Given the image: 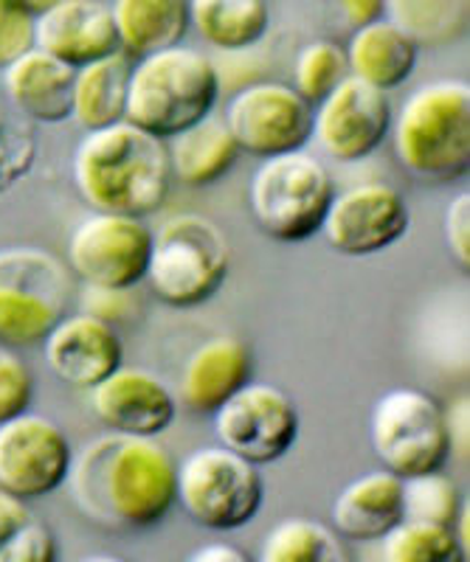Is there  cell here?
Here are the masks:
<instances>
[{
    "label": "cell",
    "instance_id": "6da1fadb",
    "mask_svg": "<svg viewBox=\"0 0 470 562\" xmlns=\"http://www.w3.org/2000/svg\"><path fill=\"white\" fill-rule=\"evenodd\" d=\"M71 492L104 529H149L175 504V461L149 436L104 434L71 459Z\"/></svg>",
    "mask_w": 470,
    "mask_h": 562
},
{
    "label": "cell",
    "instance_id": "7a4b0ae2",
    "mask_svg": "<svg viewBox=\"0 0 470 562\" xmlns=\"http://www.w3.org/2000/svg\"><path fill=\"white\" fill-rule=\"evenodd\" d=\"M169 180L164 140L130 122L91 130L74 153V183L93 211L144 220L164 205Z\"/></svg>",
    "mask_w": 470,
    "mask_h": 562
},
{
    "label": "cell",
    "instance_id": "3957f363",
    "mask_svg": "<svg viewBox=\"0 0 470 562\" xmlns=\"http://www.w3.org/2000/svg\"><path fill=\"white\" fill-rule=\"evenodd\" d=\"M400 167L423 183H454L470 169V88L457 79L419 85L392 119Z\"/></svg>",
    "mask_w": 470,
    "mask_h": 562
},
{
    "label": "cell",
    "instance_id": "277c9868",
    "mask_svg": "<svg viewBox=\"0 0 470 562\" xmlns=\"http://www.w3.org/2000/svg\"><path fill=\"white\" fill-rule=\"evenodd\" d=\"M217 97L220 77L212 59L198 48L169 45L133 63L124 122L167 140L212 115Z\"/></svg>",
    "mask_w": 470,
    "mask_h": 562
},
{
    "label": "cell",
    "instance_id": "5b68a950",
    "mask_svg": "<svg viewBox=\"0 0 470 562\" xmlns=\"http://www.w3.org/2000/svg\"><path fill=\"white\" fill-rule=\"evenodd\" d=\"M228 270L232 250L223 231L200 214H175L153 234L144 281L164 304L183 310L214 299Z\"/></svg>",
    "mask_w": 470,
    "mask_h": 562
},
{
    "label": "cell",
    "instance_id": "8992f818",
    "mask_svg": "<svg viewBox=\"0 0 470 562\" xmlns=\"http://www.w3.org/2000/svg\"><path fill=\"white\" fill-rule=\"evenodd\" d=\"M335 189L322 160L296 153L265 158L248 183V209L262 234L277 243L316 237Z\"/></svg>",
    "mask_w": 470,
    "mask_h": 562
},
{
    "label": "cell",
    "instance_id": "52a82bcc",
    "mask_svg": "<svg viewBox=\"0 0 470 562\" xmlns=\"http://www.w3.org/2000/svg\"><path fill=\"white\" fill-rule=\"evenodd\" d=\"M262 498L257 464L223 445L194 450L175 464V501L203 529H239L257 515Z\"/></svg>",
    "mask_w": 470,
    "mask_h": 562
},
{
    "label": "cell",
    "instance_id": "ba28073f",
    "mask_svg": "<svg viewBox=\"0 0 470 562\" xmlns=\"http://www.w3.org/2000/svg\"><path fill=\"white\" fill-rule=\"evenodd\" d=\"M71 273L40 248L0 250V344H43L71 304Z\"/></svg>",
    "mask_w": 470,
    "mask_h": 562
},
{
    "label": "cell",
    "instance_id": "9c48e42d",
    "mask_svg": "<svg viewBox=\"0 0 470 562\" xmlns=\"http://www.w3.org/2000/svg\"><path fill=\"white\" fill-rule=\"evenodd\" d=\"M369 441L383 470L400 479L443 470L451 456L443 408L419 389H392L380 396L369 419Z\"/></svg>",
    "mask_w": 470,
    "mask_h": 562
},
{
    "label": "cell",
    "instance_id": "30bf717a",
    "mask_svg": "<svg viewBox=\"0 0 470 562\" xmlns=\"http://www.w3.org/2000/svg\"><path fill=\"white\" fill-rule=\"evenodd\" d=\"M153 231L142 217L93 211L68 239V265L88 288L130 290L147 276Z\"/></svg>",
    "mask_w": 470,
    "mask_h": 562
},
{
    "label": "cell",
    "instance_id": "8fae6325",
    "mask_svg": "<svg viewBox=\"0 0 470 562\" xmlns=\"http://www.w3.org/2000/svg\"><path fill=\"white\" fill-rule=\"evenodd\" d=\"M226 127L239 153L254 158L296 153L313 135V104L282 82H251L226 104Z\"/></svg>",
    "mask_w": 470,
    "mask_h": 562
},
{
    "label": "cell",
    "instance_id": "7c38bea8",
    "mask_svg": "<svg viewBox=\"0 0 470 562\" xmlns=\"http://www.w3.org/2000/svg\"><path fill=\"white\" fill-rule=\"evenodd\" d=\"M220 445L251 464H273L299 439V411L277 385L248 383L214 411Z\"/></svg>",
    "mask_w": 470,
    "mask_h": 562
},
{
    "label": "cell",
    "instance_id": "4fadbf2b",
    "mask_svg": "<svg viewBox=\"0 0 470 562\" xmlns=\"http://www.w3.org/2000/svg\"><path fill=\"white\" fill-rule=\"evenodd\" d=\"M71 445L57 422L32 408L0 425V490L23 501L52 495L68 481Z\"/></svg>",
    "mask_w": 470,
    "mask_h": 562
},
{
    "label": "cell",
    "instance_id": "5bb4252c",
    "mask_svg": "<svg viewBox=\"0 0 470 562\" xmlns=\"http://www.w3.org/2000/svg\"><path fill=\"white\" fill-rule=\"evenodd\" d=\"M387 90L358 77H344L313 110V135L333 160L358 164L387 140L392 130Z\"/></svg>",
    "mask_w": 470,
    "mask_h": 562
},
{
    "label": "cell",
    "instance_id": "9a60e30c",
    "mask_svg": "<svg viewBox=\"0 0 470 562\" xmlns=\"http://www.w3.org/2000/svg\"><path fill=\"white\" fill-rule=\"evenodd\" d=\"M409 205L389 183H358L333 194L322 220L329 248L342 256H374L406 237Z\"/></svg>",
    "mask_w": 470,
    "mask_h": 562
},
{
    "label": "cell",
    "instance_id": "2e32d148",
    "mask_svg": "<svg viewBox=\"0 0 470 562\" xmlns=\"http://www.w3.org/2000/svg\"><path fill=\"white\" fill-rule=\"evenodd\" d=\"M43 355L59 383L88 391L124 363V344L110 321L65 313L43 338Z\"/></svg>",
    "mask_w": 470,
    "mask_h": 562
},
{
    "label": "cell",
    "instance_id": "e0dca14e",
    "mask_svg": "<svg viewBox=\"0 0 470 562\" xmlns=\"http://www.w3.org/2000/svg\"><path fill=\"white\" fill-rule=\"evenodd\" d=\"M88 396L97 419L113 434L155 439L172 425L178 411L172 391L158 374L124 363L88 389Z\"/></svg>",
    "mask_w": 470,
    "mask_h": 562
},
{
    "label": "cell",
    "instance_id": "ac0fdd59",
    "mask_svg": "<svg viewBox=\"0 0 470 562\" xmlns=\"http://www.w3.org/2000/svg\"><path fill=\"white\" fill-rule=\"evenodd\" d=\"M34 48L59 63L82 65L119 52V34L104 0H59L34 14Z\"/></svg>",
    "mask_w": 470,
    "mask_h": 562
},
{
    "label": "cell",
    "instance_id": "d6986e66",
    "mask_svg": "<svg viewBox=\"0 0 470 562\" xmlns=\"http://www.w3.org/2000/svg\"><path fill=\"white\" fill-rule=\"evenodd\" d=\"M74 77L77 68L32 45L3 68V88L29 122L63 124L71 119Z\"/></svg>",
    "mask_w": 470,
    "mask_h": 562
},
{
    "label": "cell",
    "instance_id": "ffe728a7",
    "mask_svg": "<svg viewBox=\"0 0 470 562\" xmlns=\"http://www.w3.org/2000/svg\"><path fill=\"white\" fill-rule=\"evenodd\" d=\"M254 378V355L234 335H217L189 355L181 374V400L194 414H214L234 391Z\"/></svg>",
    "mask_w": 470,
    "mask_h": 562
},
{
    "label": "cell",
    "instance_id": "44dd1931",
    "mask_svg": "<svg viewBox=\"0 0 470 562\" xmlns=\"http://www.w3.org/2000/svg\"><path fill=\"white\" fill-rule=\"evenodd\" d=\"M403 518V479L389 470L367 473L344 486L333 501V529L342 540H380Z\"/></svg>",
    "mask_w": 470,
    "mask_h": 562
},
{
    "label": "cell",
    "instance_id": "7402d4cb",
    "mask_svg": "<svg viewBox=\"0 0 470 562\" xmlns=\"http://www.w3.org/2000/svg\"><path fill=\"white\" fill-rule=\"evenodd\" d=\"M349 77L363 79L380 90H394L406 82L417 68L419 45L392 20L380 18L367 26L352 29V37L344 45Z\"/></svg>",
    "mask_w": 470,
    "mask_h": 562
},
{
    "label": "cell",
    "instance_id": "603a6c76",
    "mask_svg": "<svg viewBox=\"0 0 470 562\" xmlns=\"http://www.w3.org/2000/svg\"><path fill=\"white\" fill-rule=\"evenodd\" d=\"M167 147L169 172L192 189H203L226 178L237 164V144L223 119L206 115L192 127L172 135Z\"/></svg>",
    "mask_w": 470,
    "mask_h": 562
},
{
    "label": "cell",
    "instance_id": "cb8c5ba5",
    "mask_svg": "<svg viewBox=\"0 0 470 562\" xmlns=\"http://www.w3.org/2000/svg\"><path fill=\"white\" fill-rule=\"evenodd\" d=\"M119 52L130 59L181 45L189 32V0H113Z\"/></svg>",
    "mask_w": 470,
    "mask_h": 562
},
{
    "label": "cell",
    "instance_id": "d4e9b609",
    "mask_svg": "<svg viewBox=\"0 0 470 562\" xmlns=\"http://www.w3.org/2000/svg\"><path fill=\"white\" fill-rule=\"evenodd\" d=\"M130 70H133V63L124 52H113L77 68L71 119L79 127L91 133V130L124 122Z\"/></svg>",
    "mask_w": 470,
    "mask_h": 562
},
{
    "label": "cell",
    "instance_id": "484cf974",
    "mask_svg": "<svg viewBox=\"0 0 470 562\" xmlns=\"http://www.w3.org/2000/svg\"><path fill=\"white\" fill-rule=\"evenodd\" d=\"M268 0H189V29L217 52H245L268 32Z\"/></svg>",
    "mask_w": 470,
    "mask_h": 562
},
{
    "label": "cell",
    "instance_id": "4316f807",
    "mask_svg": "<svg viewBox=\"0 0 470 562\" xmlns=\"http://www.w3.org/2000/svg\"><path fill=\"white\" fill-rule=\"evenodd\" d=\"M383 18L403 29L419 48H443L457 43L468 29V0H383Z\"/></svg>",
    "mask_w": 470,
    "mask_h": 562
},
{
    "label": "cell",
    "instance_id": "83f0119b",
    "mask_svg": "<svg viewBox=\"0 0 470 562\" xmlns=\"http://www.w3.org/2000/svg\"><path fill=\"white\" fill-rule=\"evenodd\" d=\"M262 562H344L342 537L318 520H282L265 535Z\"/></svg>",
    "mask_w": 470,
    "mask_h": 562
},
{
    "label": "cell",
    "instance_id": "f1b7e54d",
    "mask_svg": "<svg viewBox=\"0 0 470 562\" xmlns=\"http://www.w3.org/2000/svg\"><path fill=\"white\" fill-rule=\"evenodd\" d=\"M380 554L387 562H454L462 560L451 526L432 520L400 518L380 537Z\"/></svg>",
    "mask_w": 470,
    "mask_h": 562
},
{
    "label": "cell",
    "instance_id": "f546056e",
    "mask_svg": "<svg viewBox=\"0 0 470 562\" xmlns=\"http://www.w3.org/2000/svg\"><path fill=\"white\" fill-rule=\"evenodd\" d=\"M349 77L347 52L335 40H313L299 52L293 63V85L299 97L307 104H318L335 85Z\"/></svg>",
    "mask_w": 470,
    "mask_h": 562
},
{
    "label": "cell",
    "instance_id": "4dcf8cb0",
    "mask_svg": "<svg viewBox=\"0 0 470 562\" xmlns=\"http://www.w3.org/2000/svg\"><path fill=\"white\" fill-rule=\"evenodd\" d=\"M462 506L465 495L457 481L443 475L439 470L403 479V518L454 526Z\"/></svg>",
    "mask_w": 470,
    "mask_h": 562
},
{
    "label": "cell",
    "instance_id": "1f68e13d",
    "mask_svg": "<svg viewBox=\"0 0 470 562\" xmlns=\"http://www.w3.org/2000/svg\"><path fill=\"white\" fill-rule=\"evenodd\" d=\"M34 160H37V140L32 130L12 122L0 110V194L12 192L32 172Z\"/></svg>",
    "mask_w": 470,
    "mask_h": 562
},
{
    "label": "cell",
    "instance_id": "d6a6232c",
    "mask_svg": "<svg viewBox=\"0 0 470 562\" xmlns=\"http://www.w3.org/2000/svg\"><path fill=\"white\" fill-rule=\"evenodd\" d=\"M34 378L23 360L0 346V425L32 408Z\"/></svg>",
    "mask_w": 470,
    "mask_h": 562
},
{
    "label": "cell",
    "instance_id": "836d02e7",
    "mask_svg": "<svg viewBox=\"0 0 470 562\" xmlns=\"http://www.w3.org/2000/svg\"><path fill=\"white\" fill-rule=\"evenodd\" d=\"M34 45V12L23 0H0V70Z\"/></svg>",
    "mask_w": 470,
    "mask_h": 562
},
{
    "label": "cell",
    "instance_id": "e575fe53",
    "mask_svg": "<svg viewBox=\"0 0 470 562\" xmlns=\"http://www.w3.org/2000/svg\"><path fill=\"white\" fill-rule=\"evenodd\" d=\"M54 557H57V543H54L52 529L32 518L14 535L0 562H52Z\"/></svg>",
    "mask_w": 470,
    "mask_h": 562
},
{
    "label": "cell",
    "instance_id": "d590c367",
    "mask_svg": "<svg viewBox=\"0 0 470 562\" xmlns=\"http://www.w3.org/2000/svg\"><path fill=\"white\" fill-rule=\"evenodd\" d=\"M445 245L459 270H470V192H459L445 209Z\"/></svg>",
    "mask_w": 470,
    "mask_h": 562
},
{
    "label": "cell",
    "instance_id": "8d00e7d4",
    "mask_svg": "<svg viewBox=\"0 0 470 562\" xmlns=\"http://www.w3.org/2000/svg\"><path fill=\"white\" fill-rule=\"evenodd\" d=\"M32 518L34 515L29 509V501L18 498V495H12L7 490H0V557H3L7 546L14 540V535Z\"/></svg>",
    "mask_w": 470,
    "mask_h": 562
},
{
    "label": "cell",
    "instance_id": "74e56055",
    "mask_svg": "<svg viewBox=\"0 0 470 562\" xmlns=\"http://www.w3.org/2000/svg\"><path fill=\"white\" fill-rule=\"evenodd\" d=\"M85 304L88 310L85 313H93L97 318L113 321L124 318L130 313V295L127 290H104V288H88V295H85Z\"/></svg>",
    "mask_w": 470,
    "mask_h": 562
},
{
    "label": "cell",
    "instance_id": "f35d334b",
    "mask_svg": "<svg viewBox=\"0 0 470 562\" xmlns=\"http://www.w3.org/2000/svg\"><path fill=\"white\" fill-rule=\"evenodd\" d=\"M445 414V434H448V448L457 450L462 459H468L470 450V408L468 396H459Z\"/></svg>",
    "mask_w": 470,
    "mask_h": 562
},
{
    "label": "cell",
    "instance_id": "ab89813d",
    "mask_svg": "<svg viewBox=\"0 0 470 562\" xmlns=\"http://www.w3.org/2000/svg\"><path fill=\"white\" fill-rule=\"evenodd\" d=\"M333 3L349 23V29L367 26L372 20L383 18V0H333Z\"/></svg>",
    "mask_w": 470,
    "mask_h": 562
},
{
    "label": "cell",
    "instance_id": "60d3db41",
    "mask_svg": "<svg viewBox=\"0 0 470 562\" xmlns=\"http://www.w3.org/2000/svg\"><path fill=\"white\" fill-rule=\"evenodd\" d=\"M189 560L192 562H248V554L234 549V546L214 543V546H203V549H198L194 554H189Z\"/></svg>",
    "mask_w": 470,
    "mask_h": 562
},
{
    "label": "cell",
    "instance_id": "b9f144b4",
    "mask_svg": "<svg viewBox=\"0 0 470 562\" xmlns=\"http://www.w3.org/2000/svg\"><path fill=\"white\" fill-rule=\"evenodd\" d=\"M454 537H457L459 543V551H462V560H468L470 557V506L468 501H465V506L459 509L457 520H454Z\"/></svg>",
    "mask_w": 470,
    "mask_h": 562
},
{
    "label": "cell",
    "instance_id": "7bdbcfd3",
    "mask_svg": "<svg viewBox=\"0 0 470 562\" xmlns=\"http://www.w3.org/2000/svg\"><path fill=\"white\" fill-rule=\"evenodd\" d=\"M23 3H26V7L32 9L34 14H37V12H43V9H48V7H54V3H59V0H23Z\"/></svg>",
    "mask_w": 470,
    "mask_h": 562
}]
</instances>
